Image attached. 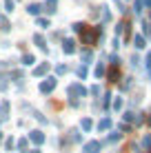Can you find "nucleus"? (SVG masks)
Listing matches in <instances>:
<instances>
[{
  "mask_svg": "<svg viewBox=\"0 0 151 153\" xmlns=\"http://www.w3.org/2000/svg\"><path fill=\"white\" fill-rule=\"evenodd\" d=\"M22 62H25V65H31V62H33V56H31V53H29V56H25V58H22Z\"/></svg>",
  "mask_w": 151,
  "mask_h": 153,
  "instance_id": "16",
  "label": "nucleus"
},
{
  "mask_svg": "<svg viewBox=\"0 0 151 153\" xmlns=\"http://www.w3.org/2000/svg\"><path fill=\"white\" fill-rule=\"evenodd\" d=\"M65 53H74V40H67L65 42Z\"/></svg>",
  "mask_w": 151,
  "mask_h": 153,
  "instance_id": "7",
  "label": "nucleus"
},
{
  "mask_svg": "<svg viewBox=\"0 0 151 153\" xmlns=\"http://www.w3.org/2000/svg\"><path fill=\"white\" fill-rule=\"evenodd\" d=\"M33 153H40V151H33Z\"/></svg>",
  "mask_w": 151,
  "mask_h": 153,
  "instance_id": "19",
  "label": "nucleus"
},
{
  "mask_svg": "<svg viewBox=\"0 0 151 153\" xmlns=\"http://www.w3.org/2000/svg\"><path fill=\"white\" fill-rule=\"evenodd\" d=\"M18 149L25 153V149H27V140H20V142H18Z\"/></svg>",
  "mask_w": 151,
  "mask_h": 153,
  "instance_id": "15",
  "label": "nucleus"
},
{
  "mask_svg": "<svg viewBox=\"0 0 151 153\" xmlns=\"http://www.w3.org/2000/svg\"><path fill=\"white\" fill-rule=\"evenodd\" d=\"M133 45H136L138 49H142V47H144V40H142V36H136V38H133Z\"/></svg>",
  "mask_w": 151,
  "mask_h": 153,
  "instance_id": "8",
  "label": "nucleus"
},
{
  "mask_svg": "<svg viewBox=\"0 0 151 153\" xmlns=\"http://www.w3.org/2000/svg\"><path fill=\"white\" fill-rule=\"evenodd\" d=\"M38 27H42V29H47V27H49V20H42V18H40V20H38Z\"/></svg>",
  "mask_w": 151,
  "mask_h": 153,
  "instance_id": "13",
  "label": "nucleus"
},
{
  "mask_svg": "<svg viewBox=\"0 0 151 153\" xmlns=\"http://www.w3.org/2000/svg\"><path fill=\"white\" fill-rule=\"evenodd\" d=\"M82 129L89 131V129H91V120H82Z\"/></svg>",
  "mask_w": 151,
  "mask_h": 153,
  "instance_id": "14",
  "label": "nucleus"
},
{
  "mask_svg": "<svg viewBox=\"0 0 151 153\" xmlns=\"http://www.w3.org/2000/svg\"><path fill=\"white\" fill-rule=\"evenodd\" d=\"M56 4H58V0H47V2H45V11L54 13L56 11Z\"/></svg>",
  "mask_w": 151,
  "mask_h": 153,
  "instance_id": "4",
  "label": "nucleus"
},
{
  "mask_svg": "<svg viewBox=\"0 0 151 153\" xmlns=\"http://www.w3.org/2000/svg\"><path fill=\"white\" fill-rule=\"evenodd\" d=\"M27 11L36 16V13H38V11H40V4H29V7H27Z\"/></svg>",
  "mask_w": 151,
  "mask_h": 153,
  "instance_id": "10",
  "label": "nucleus"
},
{
  "mask_svg": "<svg viewBox=\"0 0 151 153\" xmlns=\"http://www.w3.org/2000/svg\"><path fill=\"white\" fill-rule=\"evenodd\" d=\"M0 89H7V82H4V76L0 73Z\"/></svg>",
  "mask_w": 151,
  "mask_h": 153,
  "instance_id": "17",
  "label": "nucleus"
},
{
  "mask_svg": "<svg viewBox=\"0 0 151 153\" xmlns=\"http://www.w3.org/2000/svg\"><path fill=\"white\" fill-rule=\"evenodd\" d=\"M109 124H111V122H109V120H102V122L98 124V129H102V131H105V129H109Z\"/></svg>",
  "mask_w": 151,
  "mask_h": 153,
  "instance_id": "11",
  "label": "nucleus"
},
{
  "mask_svg": "<svg viewBox=\"0 0 151 153\" xmlns=\"http://www.w3.org/2000/svg\"><path fill=\"white\" fill-rule=\"evenodd\" d=\"M47 69H49V65H47V62H45V65H40V67H38V69H36V71H33V76H42V73H45Z\"/></svg>",
  "mask_w": 151,
  "mask_h": 153,
  "instance_id": "6",
  "label": "nucleus"
},
{
  "mask_svg": "<svg viewBox=\"0 0 151 153\" xmlns=\"http://www.w3.org/2000/svg\"><path fill=\"white\" fill-rule=\"evenodd\" d=\"M4 7H7V11H13V0H4Z\"/></svg>",
  "mask_w": 151,
  "mask_h": 153,
  "instance_id": "12",
  "label": "nucleus"
},
{
  "mask_svg": "<svg viewBox=\"0 0 151 153\" xmlns=\"http://www.w3.org/2000/svg\"><path fill=\"white\" fill-rule=\"evenodd\" d=\"M7 111H9V102H2V107H0V118H7Z\"/></svg>",
  "mask_w": 151,
  "mask_h": 153,
  "instance_id": "5",
  "label": "nucleus"
},
{
  "mask_svg": "<svg viewBox=\"0 0 151 153\" xmlns=\"http://www.w3.org/2000/svg\"><path fill=\"white\" fill-rule=\"evenodd\" d=\"M78 76H80V78L87 76V69H85V67H80V69H78Z\"/></svg>",
  "mask_w": 151,
  "mask_h": 153,
  "instance_id": "18",
  "label": "nucleus"
},
{
  "mask_svg": "<svg viewBox=\"0 0 151 153\" xmlns=\"http://www.w3.org/2000/svg\"><path fill=\"white\" fill-rule=\"evenodd\" d=\"M33 42H36L38 47H45V38H42L40 33H36V36H33Z\"/></svg>",
  "mask_w": 151,
  "mask_h": 153,
  "instance_id": "9",
  "label": "nucleus"
},
{
  "mask_svg": "<svg viewBox=\"0 0 151 153\" xmlns=\"http://www.w3.org/2000/svg\"><path fill=\"white\" fill-rule=\"evenodd\" d=\"M100 149V142H89V144L85 146V153H96Z\"/></svg>",
  "mask_w": 151,
  "mask_h": 153,
  "instance_id": "3",
  "label": "nucleus"
},
{
  "mask_svg": "<svg viewBox=\"0 0 151 153\" xmlns=\"http://www.w3.org/2000/svg\"><path fill=\"white\" fill-rule=\"evenodd\" d=\"M31 140H33L36 144H42V142H45V135L40 133V131H31Z\"/></svg>",
  "mask_w": 151,
  "mask_h": 153,
  "instance_id": "2",
  "label": "nucleus"
},
{
  "mask_svg": "<svg viewBox=\"0 0 151 153\" xmlns=\"http://www.w3.org/2000/svg\"><path fill=\"white\" fill-rule=\"evenodd\" d=\"M54 87H56V80L51 78L49 82H42V84H40V91H42V93H49V91H54Z\"/></svg>",
  "mask_w": 151,
  "mask_h": 153,
  "instance_id": "1",
  "label": "nucleus"
}]
</instances>
